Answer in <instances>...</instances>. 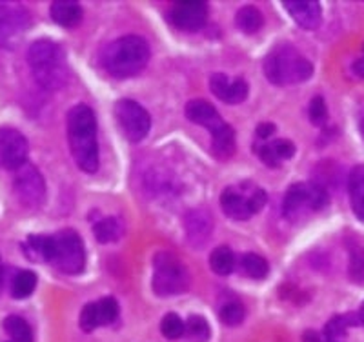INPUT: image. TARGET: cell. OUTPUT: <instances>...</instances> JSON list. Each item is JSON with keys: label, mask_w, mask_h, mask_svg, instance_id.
<instances>
[{"label": "cell", "mask_w": 364, "mask_h": 342, "mask_svg": "<svg viewBox=\"0 0 364 342\" xmlns=\"http://www.w3.org/2000/svg\"><path fill=\"white\" fill-rule=\"evenodd\" d=\"M242 269L246 272V275L252 277V279H264L269 272L268 260L264 257L257 255V253H246L242 257Z\"/></svg>", "instance_id": "cell-24"}, {"label": "cell", "mask_w": 364, "mask_h": 342, "mask_svg": "<svg viewBox=\"0 0 364 342\" xmlns=\"http://www.w3.org/2000/svg\"><path fill=\"white\" fill-rule=\"evenodd\" d=\"M235 266V255L228 246H219L210 255V268L217 275H230Z\"/></svg>", "instance_id": "cell-21"}, {"label": "cell", "mask_w": 364, "mask_h": 342, "mask_svg": "<svg viewBox=\"0 0 364 342\" xmlns=\"http://www.w3.org/2000/svg\"><path fill=\"white\" fill-rule=\"evenodd\" d=\"M353 71H355V75H359L360 79H364V46H363V55L353 62Z\"/></svg>", "instance_id": "cell-37"}, {"label": "cell", "mask_w": 364, "mask_h": 342, "mask_svg": "<svg viewBox=\"0 0 364 342\" xmlns=\"http://www.w3.org/2000/svg\"><path fill=\"white\" fill-rule=\"evenodd\" d=\"M50 15L57 24L64 26V28H75L82 21V8H80L77 2H64V0H58L53 2L50 8Z\"/></svg>", "instance_id": "cell-19"}, {"label": "cell", "mask_w": 364, "mask_h": 342, "mask_svg": "<svg viewBox=\"0 0 364 342\" xmlns=\"http://www.w3.org/2000/svg\"><path fill=\"white\" fill-rule=\"evenodd\" d=\"M170 21L182 31H199L208 21L206 2H177L170 11Z\"/></svg>", "instance_id": "cell-12"}, {"label": "cell", "mask_w": 364, "mask_h": 342, "mask_svg": "<svg viewBox=\"0 0 364 342\" xmlns=\"http://www.w3.org/2000/svg\"><path fill=\"white\" fill-rule=\"evenodd\" d=\"M68 141L75 162L86 173L99 169V142H97L95 113L86 104H77L68 113Z\"/></svg>", "instance_id": "cell-1"}, {"label": "cell", "mask_w": 364, "mask_h": 342, "mask_svg": "<svg viewBox=\"0 0 364 342\" xmlns=\"http://www.w3.org/2000/svg\"><path fill=\"white\" fill-rule=\"evenodd\" d=\"M35 286H37V275L29 269H22L13 279L11 295L15 299H28L35 292Z\"/></svg>", "instance_id": "cell-22"}, {"label": "cell", "mask_w": 364, "mask_h": 342, "mask_svg": "<svg viewBox=\"0 0 364 342\" xmlns=\"http://www.w3.org/2000/svg\"><path fill=\"white\" fill-rule=\"evenodd\" d=\"M282 6L301 28L315 29L321 24L323 11H321L318 2H314V0H284Z\"/></svg>", "instance_id": "cell-15"}, {"label": "cell", "mask_w": 364, "mask_h": 342, "mask_svg": "<svg viewBox=\"0 0 364 342\" xmlns=\"http://www.w3.org/2000/svg\"><path fill=\"white\" fill-rule=\"evenodd\" d=\"M115 119L126 139L132 142H141L151 128L149 113L132 99H122L115 104Z\"/></svg>", "instance_id": "cell-8"}, {"label": "cell", "mask_w": 364, "mask_h": 342, "mask_svg": "<svg viewBox=\"0 0 364 342\" xmlns=\"http://www.w3.org/2000/svg\"><path fill=\"white\" fill-rule=\"evenodd\" d=\"M149 60V46L139 35H126L102 51V66L115 79H129L141 73Z\"/></svg>", "instance_id": "cell-2"}, {"label": "cell", "mask_w": 364, "mask_h": 342, "mask_svg": "<svg viewBox=\"0 0 364 342\" xmlns=\"http://www.w3.org/2000/svg\"><path fill=\"white\" fill-rule=\"evenodd\" d=\"M97 314H99L100 326H108L119 317V304L113 297H104L97 302Z\"/></svg>", "instance_id": "cell-29"}, {"label": "cell", "mask_w": 364, "mask_h": 342, "mask_svg": "<svg viewBox=\"0 0 364 342\" xmlns=\"http://www.w3.org/2000/svg\"><path fill=\"white\" fill-rule=\"evenodd\" d=\"M273 133H275V126H273V124L264 122L257 126V135L261 137V139H268V137H272Z\"/></svg>", "instance_id": "cell-36"}, {"label": "cell", "mask_w": 364, "mask_h": 342, "mask_svg": "<svg viewBox=\"0 0 364 342\" xmlns=\"http://www.w3.org/2000/svg\"><path fill=\"white\" fill-rule=\"evenodd\" d=\"M151 288L159 297H175L190 288V272L171 253H159L155 257V273Z\"/></svg>", "instance_id": "cell-6"}, {"label": "cell", "mask_w": 364, "mask_h": 342, "mask_svg": "<svg viewBox=\"0 0 364 342\" xmlns=\"http://www.w3.org/2000/svg\"><path fill=\"white\" fill-rule=\"evenodd\" d=\"M28 141L21 132L13 128L0 129V168H22L28 159Z\"/></svg>", "instance_id": "cell-11"}, {"label": "cell", "mask_w": 364, "mask_h": 342, "mask_svg": "<svg viewBox=\"0 0 364 342\" xmlns=\"http://www.w3.org/2000/svg\"><path fill=\"white\" fill-rule=\"evenodd\" d=\"M210 90L213 91V95L220 99L226 104H235L245 102L248 97V84L242 79H233L230 80L224 73L211 75L210 79Z\"/></svg>", "instance_id": "cell-13"}, {"label": "cell", "mask_w": 364, "mask_h": 342, "mask_svg": "<svg viewBox=\"0 0 364 342\" xmlns=\"http://www.w3.org/2000/svg\"><path fill=\"white\" fill-rule=\"evenodd\" d=\"M302 342H326V341H324L318 333H315V331H306L304 337H302Z\"/></svg>", "instance_id": "cell-38"}, {"label": "cell", "mask_w": 364, "mask_h": 342, "mask_svg": "<svg viewBox=\"0 0 364 342\" xmlns=\"http://www.w3.org/2000/svg\"><path fill=\"white\" fill-rule=\"evenodd\" d=\"M79 324H80V328L86 331V333H90V331L100 328L99 314H97V302H90V304L84 306V309L80 311Z\"/></svg>", "instance_id": "cell-32"}, {"label": "cell", "mask_w": 364, "mask_h": 342, "mask_svg": "<svg viewBox=\"0 0 364 342\" xmlns=\"http://www.w3.org/2000/svg\"><path fill=\"white\" fill-rule=\"evenodd\" d=\"M4 330L8 331L13 342H33V331L22 317L11 315L4 321Z\"/></svg>", "instance_id": "cell-23"}, {"label": "cell", "mask_w": 364, "mask_h": 342, "mask_svg": "<svg viewBox=\"0 0 364 342\" xmlns=\"http://www.w3.org/2000/svg\"><path fill=\"white\" fill-rule=\"evenodd\" d=\"M28 62L35 79L46 90H58L66 84V53L57 42H51L48 38L33 42L28 50Z\"/></svg>", "instance_id": "cell-3"}, {"label": "cell", "mask_w": 364, "mask_h": 342, "mask_svg": "<svg viewBox=\"0 0 364 342\" xmlns=\"http://www.w3.org/2000/svg\"><path fill=\"white\" fill-rule=\"evenodd\" d=\"M348 191L352 201V210L357 219L364 223V164L355 166L348 178Z\"/></svg>", "instance_id": "cell-18"}, {"label": "cell", "mask_w": 364, "mask_h": 342, "mask_svg": "<svg viewBox=\"0 0 364 342\" xmlns=\"http://www.w3.org/2000/svg\"><path fill=\"white\" fill-rule=\"evenodd\" d=\"M326 104H324L323 97H314L310 102V120L315 126H321L326 120Z\"/></svg>", "instance_id": "cell-33"}, {"label": "cell", "mask_w": 364, "mask_h": 342, "mask_svg": "<svg viewBox=\"0 0 364 342\" xmlns=\"http://www.w3.org/2000/svg\"><path fill=\"white\" fill-rule=\"evenodd\" d=\"M93 233H95L99 242H115L120 237V226L115 219H102L93 226Z\"/></svg>", "instance_id": "cell-26"}, {"label": "cell", "mask_w": 364, "mask_h": 342, "mask_svg": "<svg viewBox=\"0 0 364 342\" xmlns=\"http://www.w3.org/2000/svg\"><path fill=\"white\" fill-rule=\"evenodd\" d=\"M213 230V220L204 210H193L186 217V231L188 240L193 246H204L208 242Z\"/></svg>", "instance_id": "cell-17"}, {"label": "cell", "mask_w": 364, "mask_h": 342, "mask_svg": "<svg viewBox=\"0 0 364 342\" xmlns=\"http://www.w3.org/2000/svg\"><path fill=\"white\" fill-rule=\"evenodd\" d=\"M360 126H363V133H364V119H363V124H360Z\"/></svg>", "instance_id": "cell-41"}, {"label": "cell", "mask_w": 364, "mask_h": 342, "mask_svg": "<svg viewBox=\"0 0 364 342\" xmlns=\"http://www.w3.org/2000/svg\"><path fill=\"white\" fill-rule=\"evenodd\" d=\"M235 24L242 33L253 35L261 31V28L264 26V17L255 6H245L237 11Z\"/></svg>", "instance_id": "cell-20"}, {"label": "cell", "mask_w": 364, "mask_h": 342, "mask_svg": "<svg viewBox=\"0 0 364 342\" xmlns=\"http://www.w3.org/2000/svg\"><path fill=\"white\" fill-rule=\"evenodd\" d=\"M220 321H223V324L226 326H239L242 324V321H245L246 317V311L245 308H242V304H239V302H226V304L220 308V314H219Z\"/></svg>", "instance_id": "cell-28"}, {"label": "cell", "mask_w": 364, "mask_h": 342, "mask_svg": "<svg viewBox=\"0 0 364 342\" xmlns=\"http://www.w3.org/2000/svg\"><path fill=\"white\" fill-rule=\"evenodd\" d=\"M352 315H344V317H333L324 328V341L326 342H344L346 338L348 326L353 324L350 322Z\"/></svg>", "instance_id": "cell-25"}, {"label": "cell", "mask_w": 364, "mask_h": 342, "mask_svg": "<svg viewBox=\"0 0 364 342\" xmlns=\"http://www.w3.org/2000/svg\"><path fill=\"white\" fill-rule=\"evenodd\" d=\"M359 321H360V324H364V304H363V308H360V314H359Z\"/></svg>", "instance_id": "cell-39"}, {"label": "cell", "mask_w": 364, "mask_h": 342, "mask_svg": "<svg viewBox=\"0 0 364 342\" xmlns=\"http://www.w3.org/2000/svg\"><path fill=\"white\" fill-rule=\"evenodd\" d=\"M264 75L269 82L277 86H288V84H299L310 79L314 75V66L294 46L279 44L266 57Z\"/></svg>", "instance_id": "cell-4"}, {"label": "cell", "mask_w": 364, "mask_h": 342, "mask_svg": "<svg viewBox=\"0 0 364 342\" xmlns=\"http://www.w3.org/2000/svg\"><path fill=\"white\" fill-rule=\"evenodd\" d=\"M186 331L195 342H206L208 338H210V335H211L210 326H208L206 319L197 317V315H193V317L188 319Z\"/></svg>", "instance_id": "cell-31"}, {"label": "cell", "mask_w": 364, "mask_h": 342, "mask_svg": "<svg viewBox=\"0 0 364 342\" xmlns=\"http://www.w3.org/2000/svg\"><path fill=\"white\" fill-rule=\"evenodd\" d=\"M330 202L328 191L315 182H301L290 186L282 202V213L288 220H299L311 211L323 210Z\"/></svg>", "instance_id": "cell-7"}, {"label": "cell", "mask_w": 364, "mask_h": 342, "mask_svg": "<svg viewBox=\"0 0 364 342\" xmlns=\"http://www.w3.org/2000/svg\"><path fill=\"white\" fill-rule=\"evenodd\" d=\"M9 342H13V341H9Z\"/></svg>", "instance_id": "cell-42"}, {"label": "cell", "mask_w": 364, "mask_h": 342, "mask_svg": "<svg viewBox=\"0 0 364 342\" xmlns=\"http://www.w3.org/2000/svg\"><path fill=\"white\" fill-rule=\"evenodd\" d=\"M269 146H272L273 153L277 155L279 161H288V159H291L295 155L294 142L286 141V139H277V141L269 142Z\"/></svg>", "instance_id": "cell-34"}, {"label": "cell", "mask_w": 364, "mask_h": 342, "mask_svg": "<svg viewBox=\"0 0 364 342\" xmlns=\"http://www.w3.org/2000/svg\"><path fill=\"white\" fill-rule=\"evenodd\" d=\"M0 288H2V264H0Z\"/></svg>", "instance_id": "cell-40"}, {"label": "cell", "mask_w": 364, "mask_h": 342, "mask_svg": "<svg viewBox=\"0 0 364 342\" xmlns=\"http://www.w3.org/2000/svg\"><path fill=\"white\" fill-rule=\"evenodd\" d=\"M31 26V15L18 2H0V48H15Z\"/></svg>", "instance_id": "cell-9"}, {"label": "cell", "mask_w": 364, "mask_h": 342, "mask_svg": "<svg viewBox=\"0 0 364 342\" xmlns=\"http://www.w3.org/2000/svg\"><path fill=\"white\" fill-rule=\"evenodd\" d=\"M46 264H53L66 275H77L84 269L86 252L77 231L64 230L46 237Z\"/></svg>", "instance_id": "cell-5"}, {"label": "cell", "mask_w": 364, "mask_h": 342, "mask_svg": "<svg viewBox=\"0 0 364 342\" xmlns=\"http://www.w3.org/2000/svg\"><path fill=\"white\" fill-rule=\"evenodd\" d=\"M220 206L224 213L233 220H248L253 215L250 210L248 193H245V190L226 188L220 195Z\"/></svg>", "instance_id": "cell-16"}, {"label": "cell", "mask_w": 364, "mask_h": 342, "mask_svg": "<svg viewBox=\"0 0 364 342\" xmlns=\"http://www.w3.org/2000/svg\"><path fill=\"white\" fill-rule=\"evenodd\" d=\"M350 277L353 282L364 284V247H350Z\"/></svg>", "instance_id": "cell-30"}, {"label": "cell", "mask_w": 364, "mask_h": 342, "mask_svg": "<svg viewBox=\"0 0 364 342\" xmlns=\"http://www.w3.org/2000/svg\"><path fill=\"white\" fill-rule=\"evenodd\" d=\"M13 191L17 195L18 202L28 208H38L44 202L46 184L41 171L35 166L26 162L22 168L17 169L15 181H13Z\"/></svg>", "instance_id": "cell-10"}, {"label": "cell", "mask_w": 364, "mask_h": 342, "mask_svg": "<svg viewBox=\"0 0 364 342\" xmlns=\"http://www.w3.org/2000/svg\"><path fill=\"white\" fill-rule=\"evenodd\" d=\"M186 117L190 122L199 124V126H203V128L210 129L211 135L219 133L220 129L226 126V122L220 119L219 112H217L215 107L203 99L190 100V102L186 104Z\"/></svg>", "instance_id": "cell-14"}, {"label": "cell", "mask_w": 364, "mask_h": 342, "mask_svg": "<svg viewBox=\"0 0 364 342\" xmlns=\"http://www.w3.org/2000/svg\"><path fill=\"white\" fill-rule=\"evenodd\" d=\"M257 155H259L261 161L264 162L266 166H269V168H279V166H281V161H279L277 155L273 153L272 146L269 144L259 146V148H257Z\"/></svg>", "instance_id": "cell-35"}, {"label": "cell", "mask_w": 364, "mask_h": 342, "mask_svg": "<svg viewBox=\"0 0 364 342\" xmlns=\"http://www.w3.org/2000/svg\"><path fill=\"white\" fill-rule=\"evenodd\" d=\"M161 331L166 338H171V341H175V338H178L184 335V331H186V324L182 322V319L178 317L177 314H168V315H164V319H162Z\"/></svg>", "instance_id": "cell-27"}]
</instances>
